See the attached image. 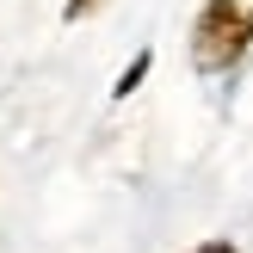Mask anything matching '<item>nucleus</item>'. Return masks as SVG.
<instances>
[{
    "mask_svg": "<svg viewBox=\"0 0 253 253\" xmlns=\"http://www.w3.org/2000/svg\"><path fill=\"white\" fill-rule=\"evenodd\" d=\"M148 68H155V49H136V62H130V68H124V74H118V86H111V93H118V99H130V93H136V86H142V81H148Z\"/></svg>",
    "mask_w": 253,
    "mask_h": 253,
    "instance_id": "nucleus-2",
    "label": "nucleus"
},
{
    "mask_svg": "<svg viewBox=\"0 0 253 253\" xmlns=\"http://www.w3.org/2000/svg\"><path fill=\"white\" fill-rule=\"evenodd\" d=\"M86 6H93V0H68V6H62V19H81Z\"/></svg>",
    "mask_w": 253,
    "mask_h": 253,
    "instance_id": "nucleus-4",
    "label": "nucleus"
},
{
    "mask_svg": "<svg viewBox=\"0 0 253 253\" xmlns=\"http://www.w3.org/2000/svg\"><path fill=\"white\" fill-rule=\"evenodd\" d=\"M192 37H198V68H229L247 49V37H253V12H241L235 0H210V6L198 12Z\"/></svg>",
    "mask_w": 253,
    "mask_h": 253,
    "instance_id": "nucleus-1",
    "label": "nucleus"
},
{
    "mask_svg": "<svg viewBox=\"0 0 253 253\" xmlns=\"http://www.w3.org/2000/svg\"><path fill=\"white\" fill-rule=\"evenodd\" d=\"M198 253H241V247H235V241H204Z\"/></svg>",
    "mask_w": 253,
    "mask_h": 253,
    "instance_id": "nucleus-3",
    "label": "nucleus"
}]
</instances>
